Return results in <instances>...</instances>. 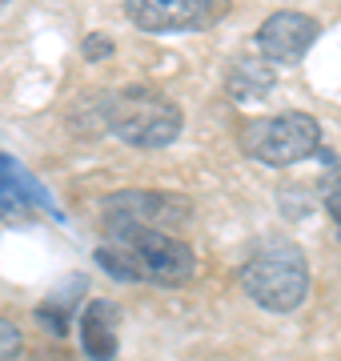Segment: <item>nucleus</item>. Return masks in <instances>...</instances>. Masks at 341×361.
I'll return each instance as SVG.
<instances>
[{
    "label": "nucleus",
    "mask_w": 341,
    "mask_h": 361,
    "mask_svg": "<svg viewBox=\"0 0 341 361\" xmlns=\"http://www.w3.org/2000/svg\"><path fill=\"white\" fill-rule=\"evenodd\" d=\"M97 261L120 281L165 285V289H181L197 273V257L185 241H177L173 233H149V229L108 233V241L97 249Z\"/></svg>",
    "instance_id": "f257e3e1"
},
{
    "label": "nucleus",
    "mask_w": 341,
    "mask_h": 361,
    "mask_svg": "<svg viewBox=\"0 0 341 361\" xmlns=\"http://www.w3.org/2000/svg\"><path fill=\"white\" fill-rule=\"evenodd\" d=\"M105 125H108V133L120 137L125 145H137V149H165V145H173L181 137L185 116L161 89L129 85V89L108 92Z\"/></svg>",
    "instance_id": "f03ea898"
},
{
    "label": "nucleus",
    "mask_w": 341,
    "mask_h": 361,
    "mask_svg": "<svg viewBox=\"0 0 341 361\" xmlns=\"http://www.w3.org/2000/svg\"><path fill=\"white\" fill-rule=\"evenodd\" d=\"M241 285L261 310H273V313L297 310L305 301V293H309L305 253L293 241H265L241 265Z\"/></svg>",
    "instance_id": "7ed1b4c3"
},
{
    "label": "nucleus",
    "mask_w": 341,
    "mask_h": 361,
    "mask_svg": "<svg viewBox=\"0 0 341 361\" xmlns=\"http://www.w3.org/2000/svg\"><path fill=\"white\" fill-rule=\"evenodd\" d=\"M241 149L261 165H297L321 149V125L309 113L253 116L241 125Z\"/></svg>",
    "instance_id": "20e7f679"
},
{
    "label": "nucleus",
    "mask_w": 341,
    "mask_h": 361,
    "mask_svg": "<svg viewBox=\"0 0 341 361\" xmlns=\"http://www.w3.org/2000/svg\"><path fill=\"white\" fill-rule=\"evenodd\" d=\"M193 205L177 193H153V189H125L105 201V229L108 233H173L189 225Z\"/></svg>",
    "instance_id": "39448f33"
},
{
    "label": "nucleus",
    "mask_w": 341,
    "mask_h": 361,
    "mask_svg": "<svg viewBox=\"0 0 341 361\" xmlns=\"http://www.w3.org/2000/svg\"><path fill=\"white\" fill-rule=\"evenodd\" d=\"M233 0H125V16L141 32H201L229 13Z\"/></svg>",
    "instance_id": "423d86ee"
},
{
    "label": "nucleus",
    "mask_w": 341,
    "mask_h": 361,
    "mask_svg": "<svg viewBox=\"0 0 341 361\" xmlns=\"http://www.w3.org/2000/svg\"><path fill=\"white\" fill-rule=\"evenodd\" d=\"M317 20L305 13H273L257 32V49L269 65H297L317 40Z\"/></svg>",
    "instance_id": "0eeeda50"
},
{
    "label": "nucleus",
    "mask_w": 341,
    "mask_h": 361,
    "mask_svg": "<svg viewBox=\"0 0 341 361\" xmlns=\"http://www.w3.org/2000/svg\"><path fill=\"white\" fill-rule=\"evenodd\" d=\"M117 305L105 301V297H97L85 305L80 313V329H85V353L92 361H113L117 357Z\"/></svg>",
    "instance_id": "6e6552de"
},
{
    "label": "nucleus",
    "mask_w": 341,
    "mask_h": 361,
    "mask_svg": "<svg viewBox=\"0 0 341 361\" xmlns=\"http://www.w3.org/2000/svg\"><path fill=\"white\" fill-rule=\"evenodd\" d=\"M269 89H273V68L261 61H241L229 77L233 101H257V97H269Z\"/></svg>",
    "instance_id": "1a4fd4ad"
},
{
    "label": "nucleus",
    "mask_w": 341,
    "mask_h": 361,
    "mask_svg": "<svg viewBox=\"0 0 341 361\" xmlns=\"http://www.w3.org/2000/svg\"><path fill=\"white\" fill-rule=\"evenodd\" d=\"M0 189H13L20 201H32V205H40V209H53V197L44 193V185H40L37 177H28L25 169L4 153H0Z\"/></svg>",
    "instance_id": "9d476101"
},
{
    "label": "nucleus",
    "mask_w": 341,
    "mask_h": 361,
    "mask_svg": "<svg viewBox=\"0 0 341 361\" xmlns=\"http://www.w3.org/2000/svg\"><path fill=\"white\" fill-rule=\"evenodd\" d=\"M321 201H326L329 217L341 225V161H333L326 173V180H321Z\"/></svg>",
    "instance_id": "9b49d317"
},
{
    "label": "nucleus",
    "mask_w": 341,
    "mask_h": 361,
    "mask_svg": "<svg viewBox=\"0 0 341 361\" xmlns=\"http://www.w3.org/2000/svg\"><path fill=\"white\" fill-rule=\"evenodd\" d=\"M20 353V329L8 317H0V361H16Z\"/></svg>",
    "instance_id": "f8f14e48"
},
{
    "label": "nucleus",
    "mask_w": 341,
    "mask_h": 361,
    "mask_svg": "<svg viewBox=\"0 0 341 361\" xmlns=\"http://www.w3.org/2000/svg\"><path fill=\"white\" fill-rule=\"evenodd\" d=\"M108 52H113V40H105V37L85 40V56H89V61H101V56H108Z\"/></svg>",
    "instance_id": "ddd939ff"
},
{
    "label": "nucleus",
    "mask_w": 341,
    "mask_h": 361,
    "mask_svg": "<svg viewBox=\"0 0 341 361\" xmlns=\"http://www.w3.org/2000/svg\"><path fill=\"white\" fill-rule=\"evenodd\" d=\"M0 201H4V193H0Z\"/></svg>",
    "instance_id": "4468645a"
}]
</instances>
